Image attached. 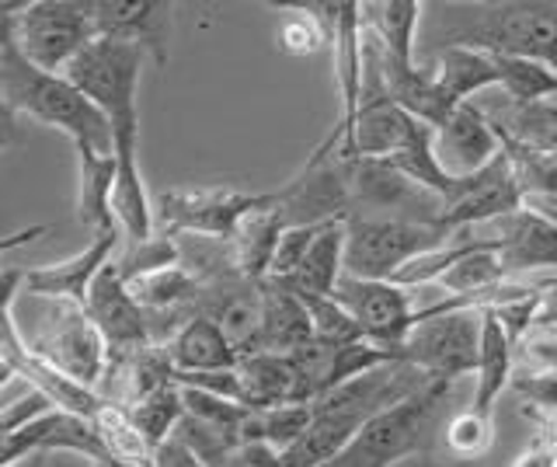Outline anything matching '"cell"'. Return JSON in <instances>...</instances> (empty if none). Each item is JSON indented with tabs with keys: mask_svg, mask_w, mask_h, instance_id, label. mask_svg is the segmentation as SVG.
<instances>
[{
	"mask_svg": "<svg viewBox=\"0 0 557 467\" xmlns=\"http://www.w3.org/2000/svg\"><path fill=\"white\" fill-rule=\"evenodd\" d=\"M0 112H4L8 136L14 130V119L22 115L66 133L74 150L87 147L98 153H115L112 123L95 101L81 95L63 74H46L28 63L4 32H0Z\"/></svg>",
	"mask_w": 557,
	"mask_h": 467,
	"instance_id": "1",
	"label": "cell"
},
{
	"mask_svg": "<svg viewBox=\"0 0 557 467\" xmlns=\"http://www.w3.org/2000/svg\"><path fill=\"white\" fill-rule=\"evenodd\" d=\"M0 32L14 39L22 57L46 74H66L98 39L95 0H25L0 4Z\"/></svg>",
	"mask_w": 557,
	"mask_h": 467,
	"instance_id": "2",
	"label": "cell"
},
{
	"mask_svg": "<svg viewBox=\"0 0 557 467\" xmlns=\"http://www.w3.org/2000/svg\"><path fill=\"white\" fill-rule=\"evenodd\" d=\"M147 53L133 42L98 36L84 53L66 66V81L81 95H87L112 123L115 147H139V74H144Z\"/></svg>",
	"mask_w": 557,
	"mask_h": 467,
	"instance_id": "3",
	"label": "cell"
},
{
	"mask_svg": "<svg viewBox=\"0 0 557 467\" xmlns=\"http://www.w3.org/2000/svg\"><path fill=\"white\" fill-rule=\"evenodd\" d=\"M449 380H429L408 402L380 411L373 422H366L356 443L324 467H397L418 454H429L435 422H440V411L449 402Z\"/></svg>",
	"mask_w": 557,
	"mask_h": 467,
	"instance_id": "4",
	"label": "cell"
},
{
	"mask_svg": "<svg viewBox=\"0 0 557 467\" xmlns=\"http://www.w3.org/2000/svg\"><path fill=\"white\" fill-rule=\"evenodd\" d=\"M449 231L435 223L352 217L345 220V275L394 280V275L435 248L449 245Z\"/></svg>",
	"mask_w": 557,
	"mask_h": 467,
	"instance_id": "5",
	"label": "cell"
},
{
	"mask_svg": "<svg viewBox=\"0 0 557 467\" xmlns=\"http://www.w3.org/2000/svg\"><path fill=\"white\" fill-rule=\"evenodd\" d=\"M443 46L540 60L557 71V4H481L474 8V22L453 32Z\"/></svg>",
	"mask_w": 557,
	"mask_h": 467,
	"instance_id": "6",
	"label": "cell"
},
{
	"mask_svg": "<svg viewBox=\"0 0 557 467\" xmlns=\"http://www.w3.org/2000/svg\"><path fill=\"white\" fill-rule=\"evenodd\" d=\"M481 328L484 310L474 307L425 310V315H418L408 339L397 345V356L411 362L414 370H422L429 380L457 384L460 377L478 370Z\"/></svg>",
	"mask_w": 557,
	"mask_h": 467,
	"instance_id": "7",
	"label": "cell"
},
{
	"mask_svg": "<svg viewBox=\"0 0 557 467\" xmlns=\"http://www.w3.org/2000/svg\"><path fill=\"white\" fill-rule=\"evenodd\" d=\"M345 182H348L352 217L414 220V223H435V228H443L446 199L411 182L391 161H366V158L345 161Z\"/></svg>",
	"mask_w": 557,
	"mask_h": 467,
	"instance_id": "8",
	"label": "cell"
},
{
	"mask_svg": "<svg viewBox=\"0 0 557 467\" xmlns=\"http://www.w3.org/2000/svg\"><path fill=\"white\" fill-rule=\"evenodd\" d=\"M272 193H237V188H164L157 196V223L164 234H202L234 241L251 213L272 206Z\"/></svg>",
	"mask_w": 557,
	"mask_h": 467,
	"instance_id": "9",
	"label": "cell"
},
{
	"mask_svg": "<svg viewBox=\"0 0 557 467\" xmlns=\"http://www.w3.org/2000/svg\"><path fill=\"white\" fill-rule=\"evenodd\" d=\"M275 213L283 217L286 228L345 223L352 217L345 158H338L335 144L324 140L283 188H275Z\"/></svg>",
	"mask_w": 557,
	"mask_h": 467,
	"instance_id": "10",
	"label": "cell"
},
{
	"mask_svg": "<svg viewBox=\"0 0 557 467\" xmlns=\"http://www.w3.org/2000/svg\"><path fill=\"white\" fill-rule=\"evenodd\" d=\"M25 342L32 353H39L57 370H63L66 377H74L77 384L101 394V380L112 370V353L84 307L57 304L52 321L42 328V335L25 339Z\"/></svg>",
	"mask_w": 557,
	"mask_h": 467,
	"instance_id": "11",
	"label": "cell"
},
{
	"mask_svg": "<svg viewBox=\"0 0 557 467\" xmlns=\"http://www.w3.org/2000/svg\"><path fill=\"white\" fill-rule=\"evenodd\" d=\"M335 300L359 321L366 339L376 345H387V349H397L418 321L414 293L391 283V280H359V275H345L335 290Z\"/></svg>",
	"mask_w": 557,
	"mask_h": 467,
	"instance_id": "12",
	"label": "cell"
},
{
	"mask_svg": "<svg viewBox=\"0 0 557 467\" xmlns=\"http://www.w3.org/2000/svg\"><path fill=\"white\" fill-rule=\"evenodd\" d=\"M84 310L98 324V332L104 335V342H109L112 367H119V362H129L133 356H139V353L153 345L147 310L136 304V297L129 293V283L122 280V272H119L115 262L95 280L91 297H87Z\"/></svg>",
	"mask_w": 557,
	"mask_h": 467,
	"instance_id": "13",
	"label": "cell"
},
{
	"mask_svg": "<svg viewBox=\"0 0 557 467\" xmlns=\"http://www.w3.org/2000/svg\"><path fill=\"white\" fill-rule=\"evenodd\" d=\"M484 241L495 248L498 262L509 280H533V275H557V223L540 217L533 210H516L509 217H498Z\"/></svg>",
	"mask_w": 557,
	"mask_h": 467,
	"instance_id": "14",
	"label": "cell"
},
{
	"mask_svg": "<svg viewBox=\"0 0 557 467\" xmlns=\"http://www.w3.org/2000/svg\"><path fill=\"white\" fill-rule=\"evenodd\" d=\"M122 241H126V234L115 228V231H104V234L91 237V245H87L84 251L63 258V262H57V266L25 269L22 290L32 293V297L52 300V304L84 307L87 297H91L95 280L119 258Z\"/></svg>",
	"mask_w": 557,
	"mask_h": 467,
	"instance_id": "15",
	"label": "cell"
},
{
	"mask_svg": "<svg viewBox=\"0 0 557 467\" xmlns=\"http://www.w3.org/2000/svg\"><path fill=\"white\" fill-rule=\"evenodd\" d=\"M261 310H265V283H255L240 272L202 283L196 297V315L220 324L223 335L237 345L240 356L258 353Z\"/></svg>",
	"mask_w": 557,
	"mask_h": 467,
	"instance_id": "16",
	"label": "cell"
},
{
	"mask_svg": "<svg viewBox=\"0 0 557 467\" xmlns=\"http://www.w3.org/2000/svg\"><path fill=\"white\" fill-rule=\"evenodd\" d=\"M502 153H505L502 136L478 101H467V106H460L435 130V158H440L446 175L457 182L481 175Z\"/></svg>",
	"mask_w": 557,
	"mask_h": 467,
	"instance_id": "17",
	"label": "cell"
},
{
	"mask_svg": "<svg viewBox=\"0 0 557 467\" xmlns=\"http://www.w3.org/2000/svg\"><path fill=\"white\" fill-rule=\"evenodd\" d=\"M516 210H522V188H519L509 153H502L492 168H484L481 175L463 182L457 199L446 202L443 228L449 234H463V231L484 228V223H492L498 217H509Z\"/></svg>",
	"mask_w": 557,
	"mask_h": 467,
	"instance_id": "18",
	"label": "cell"
},
{
	"mask_svg": "<svg viewBox=\"0 0 557 467\" xmlns=\"http://www.w3.org/2000/svg\"><path fill=\"white\" fill-rule=\"evenodd\" d=\"M171 11L174 8L161 0H95L98 36L133 42L153 57L157 66H168Z\"/></svg>",
	"mask_w": 557,
	"mask_h": 467,
	"instance_id": "19",
	"label": "cell"
},
{
	"mask_svg": "<svg viewBox=\"0 0 557 467\" xmlns=\"http://www.w3.org/2000/svg\"><path fill=\"white\" fill-rule=\"evenodd\" d=\"M414 130H418V119L400 109L391 95L366 98L362 109H359L352 150H348L345 161H356V158L391 161V158H397V153L411 144Z\"/></svg>",
	"mask_w": 557,
	"mask_h": 467,
	"instance_id": "20",
	"label": "cell"
},
{
	"mask_svg": "<svg viewBox=\"0 0 557 467\" xmlns=\"http://www.w3.org/2000/svg\"><path fill=\"white\" fill-rule=\"evenodd\" d=\"M432 77L449 98L453 109L467 106V101H478L487 91L502 88V74H498V60L492 53L474 46H440L432 60Z\"/></svg>",
	"mask_w": 557,
	"mask_h": 467,
	"instance_id": "21",
	"label": "cell"
},
{
	"mask_svg": "<svg viewBox=\"0 0 557 467\" xmlns=\"http://www.w3.org/2000/svg\"><path fill=\"white\" fill-rule=\"evenodd\" d=\"M168 359L174 373H223V370H240V353L237 345L223 335V328L209 318L196 315L188 324L178 328L168 345Z\"/></svg>",
	"mask_w": 557,
	"mask_h": 467,
	"instance_id": "22",
	"label": "cell"
},
{
	"mask_svg": "<svg viewBox=\"0 0 557 467\" xmlns=\"http://www.w3.org/2000/svg\"><path fill=\"white\" fill-rule=\"evenodd\" d=\"M240 384H244V405L255 411L278 408V405H307L304 377L293 356H275V353L244 356Z\"/></svg>",
	"mask_w": 557,
	"mask_h": 467,
	"instance_id": "23",
	"label": "cell"
},
{
	"mask_svg": "<svg viewBox=\"0 0 557 467\" xmlns=\"http://www.w3.org/2000/svg\"><path fill=\"white\" fill-rule=\"evenodd\" d=\"M512 373H516V342L492 310H484L481 353L474 370V402H470V408L495 415L498 397L512 388Z\"/></svg>",
	"mask_w": 557,
	"mask_h": 467,
	"instance_id": "24",
	"label": "cell"
},
{
	"mask_svg": "<svg viewBox=\"0 0 557 467\" xmlns=\"http://www.w3.org/2000/svg\"><path fill=\"white\" fill-rule=\"evenodd\" d=\"M383 49V46H380ZM383 77H387V91L408 115H414L418 123H429L440 130L446 119L457 112L449 106V98L432 77V66L418 63H400L394 57L383 53Z\"/></svg>",
	"mask_w": 557,
	"mask_h": 467,
	"instance_id": "25",
	"label": "cell"
},
{
	"mask_svg": "<svg viewBox=\"0 0 557 467\" xmlns=\"http://www.w3.org/2000/svg\"><path fill=\"white\" fill-rule=\"evenodd\" d=\"M115 175H119L115 153H98L87 147L77 150V223L95 231V237L119 228L112 213Z\"/></svg>",
	"mask_w": 557,
	"mask_h": 467,
	"instance_id": "26",
	"label": "cell"
},
{
	"mask_svg": "<svg viewBox=\"0 0 557 467\" xmlns=\"http://www.w3.org/2000/svg\"><path fill=\"white\" fill-rule=\"evenodd\" d=\"M313 342V324L304 297H296L286 286L265 280V310H261V339L258 353L293 356L296 349Z\"/></svg>",
	"mask_w": 557,
	"mask_h": 467,
	"instance_id": "27",
	"label": "cell"
},
{
	"mask_svg": "<svg viewBox=\"0 0 557 467\" xmlns=\"http://www.w3.org/2000/svg\"><path fill=\"white\" fill-rule=\"evenodd\" d=\"M342 280H345V223H327L321 237L313 241L300 272L278 286H286L296 297H335Z\"/></svg>",
	"mask_w": 557,
	"mask_h": 467,
	"instance_id": "28",
	"label": "cell"
},
{
	"mask_svg": "<svg viewBox=\"0 0 557 467\" xmlns=\"http://www.w3.org/2000/svg\"><path fill=\"white\" fill-rule=\"evenodd\" d=\"M422 11V0H376V4H362V25L387 57L414 63V39Z\"/></svg>",
	"mask_w": 557,
	"mask_h": 467,
	"instance_id": "29",
	"label": "cell"
},
{
	"mask_svg": "<svg viewBox=\"0 0 557 467\" xmlns=\"http://www.w3.org/2000/svg\"><path fill=\"white\" fill-rule=\"evenodd\" d=\"M275 196V193H272ZM286 223L275 213V202L265 206V210L251 213L240 223L234 234V251H237V266L240 272L255 283H265L272 272V258L278 248V237H283Z\"/></svg>",
	"mask_w": 557,
	"mask_h": 467,
	"instance_id": "30",
	"label": "cell"
},
{
	"mask_svg": "<svg viewBox=\"0 0 557 467\" xmlns=\"http://www.w3.org/2000/svg\"><path fill=\"white\" fill-rule=\"evenodd\" d=\"M522 188V206L557 223V158L527 147H505Z\"/></svg>",
	"mask_w": 557,
	"mask_h": 467,
	"instance_id": "31",
	"label": "cell"
},
{
	"mask_svg": "<svg viewBox=\"0 0 557 467\" xmlns=\"http://www.w3.org/2000/svg\"><path fill=\"white\" fill-rule=\"evenodd\" d=\"M313 422V405H278V408H261L248 415L240 432V443H269L278 454H289V450L307 437V429Z\"/></svg>",
	"mask_w": 557,
	"mask_h": 467,
	"instance_id": "32",
	"label": "cell"
},
{
	"mask_svg": "<svg viewBox=\"0 0 557 467\" xmlns=\"http://www.w3.org/2000/svg\"><path fill=\"white\" fill-rule=\"evenodd\" d=\"M275 42L286 57H313L331 46V11L327 4H293L283 8Z\"/></svg>",
	"mask_w": 557,
	"mask_h": 467,
	"instance_id": "33",
	"label": "cell"
},
{
	"mask_svg": "<svg viewBox=\"0 0 557 467\" xmlns=\"http://www.w3.org/2000/svg\"><path fill=\"white\" fill-rule=\"evenodd\" d=\"M495 57V53H492ZM502 74V95L519 101V106H536V101H557V71L540 60L519 57H495Z\"/></svg>",
	"mask_w": 557,
	"mask_h": 467,
	"instance_id": "34",
	"label": "cell"
},
{
	"mask_svg": "<svg viewBox=\"0 0 557 467\" xmlns=\"http://www.w3.org/2000/svg\"><path fill=\"white\" fill-rule=\"evenodd\" d=\"M443 440L457 460H481L492 454V446H495V415L463 408L443 426Z\"/></svg>",
	"mask_w": 557,
	"mask_h": 467,
	"instance_id": "35",
	"label": "cell"
},
{
	"mask_svg": "<svg viewBox=\"0 0 557 467\" xmlns=\"http://www.w3.org/2000/svg\"><path fill=\"white\" fill-rule=\"evenodd\" d=\"M129 415L139 426V432L150 440V446L157 450L174 437V429H178V422L185 419L182 388H168V391H157V394L144 397V402L129 405Z\"/></svg>",
	"mask_w": 557,
	"mask_h": 467,
	"instance_id": "36",
	"label": "cell"
},
{
	"mask_svg": "<svg viewBox=\"0 0 557 467\" xmlns=\"http://www.w3.org/2000/svg\"><path fill=\"white\" fill-rule=\"evenodd\" d=\"M310 310V324H313V342L327 345V349H345V345L356 342H370L359 321L348 315V310L335 297H304Z\"/></svg>",
	"mask_w": 557,
	"mask_h": 467,
	"instance_id": "37",
	"label": "cell"
},
{
	"mask_svg": "<svg viewBox=\"0 0 557 467\" xmlns=\"http://www.w3.org/2000/svg\"><path fill=\"white\" fill-rule=\"evenodd\" d=\"M182 402H185V415L199 422H209L223 432H234L240 440L244 432V422H248L251 408L248 405H237V402H226V397H216V394H206V391H196V388H182Z\"/></svg>",
	"mask_w": 557,
	"mask_h": 467,
	"instance_id": "38",
	"label": "cell"
},
{
	"mask_svg": "<svg viewBox=\"0 0 557 467\" xmlns=\"http://www.w3.org/2000/svg\"><path fill=\"white\" fill-rule=\"evenodd\" d=\"M327 223H318V228H286L283 237H278V248H275V258H272V272L269 280L272 283H283V280H293L300 266L307 262V255L313 248V241L321 237V231Z\"/></svg>",
	"mask_w": 557,
	"mask_h": 467,
	"instance_id": "39",
	"label": "cell"
},
{
	"mask_svg": "<svg viewBox=\"0 0 557 467\" xmlns=\"http://www.w3.org/2000/svg\"><path fill=\"white\" fill-rule=\"evenodd\" d=\"M60 411L57 405L49 402V397L42 391H35L25 384V394L22 397H11V402H4V408H0V437H11V432L25 429L32 422L46 419V415Z\"/></svg>",
	"mask_w": 557,
	"mask_h": 467,
	"instance_id": "40",
	"label": "cell"
},
{
	"mask_svg": "<svg viewBox=\"0 0 557 467\" xmlns=\"http://www.w3.org/2000/svg\"><path fill=\"white\" fill-rule=\"evenodd\" d=\"M223 467H286V457L269 443H240Z\"/></svg>",
	"mask_w": 557,
	"mask_h": 467,
	"instance_id": "41",
	"label": "cell"
},
{
	"mask_svg": "<svg viewBox=\"0 0 557 467\" xmlns=\"http://www.w3.org/2000/svg\"><path fill=\"white\" fill-rule=\"evenodd\" d=\"M533 332H557V275H550V280H544V286H540Z\"/></svg>",
	"mask_w": 557,
	"mask_h": 467,
	"instance_id": "42",
	"label": "cell"
},
{
	"mask_svg": "<svg viewBox=\"0 0 557 467\" xmlns=\"http://www.w3.org/2000/svg\"><path fill=\"white\" fill-rule=\"evenodd\" d=\"M150 467H206L191 450L185 446V443H178V440H168V443H161L153 450V464Z\"/></svg>",
	"mask_w": 557,
	"mask_h": 467,
	"instance_id": "43",
	"label": "cell"
},
{
	"mask_svg": "<svg viewBox=\"0 0 557 467\" xmlns=\"http://www.w3.org/2000/svg\"><path fill=\"white\" fill-rule=\"evenodd\" d=\"M509 467H557V450L540 437L530 450H522Z\"/></svg>",
	"mask_w": 557,
	"mask_h": 467,
	"instance_id": "44",
	"label": "cell"
},
{
	"mask_svg": "<svg viewBox=\"0 0 557 467\" xmlns=\"http://www.w3.org/2000/svg\"><path fill=\"white\" fill-rule=\"evenodd\" d=\"M397 467H478V460H457V457H453V464H446V460H435L432 450H429V454H418V457L397 464Z\"/></svg>",
	"mask_w": 557,
	"mask_h": 467,
	"instance_id": "45",
	"label": "cell"
}]
</instances>
